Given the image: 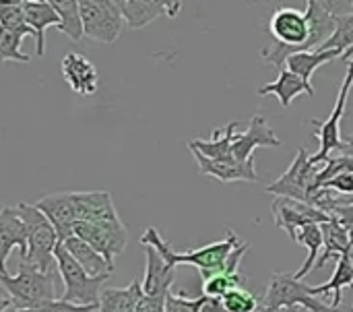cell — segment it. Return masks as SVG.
<instances>
[{"mask_svg":"<svg viewBox=\"0 0 353 312\" xmlns=\"http://www.w3.org/2000/svg\"><path fill=\"white\" fill-rule=\"evenodd\" d=\"M2 312H12V311H8V309H2Z\"/></svg>","mask_w":353,"mask_h":312,"instance_id":"obj_42","label":"cell"},{"mask_svg":"<svg viewBox=\"0 0 353 312\" xmlns=\"http://www.w3.org/2000/svg\"><path fill=\"white\" fill-rule=\"evenodd\" d=\"M353 87V64H347V75L343 79V85L339 89V95H337V104L333 108V112L329 114L327 120H310V124L316 128V137L321 141V149L310 155V162L312 166H319V164H325L329 159V153L331 151H341L343 145H345V139H341V120H343V114H345V106H347V97H350V91Z\"/></svg>","mask_w":353,"mask_h":312,"instance_id":"obj_7","label":"cell"},{"mask_svg":"<svg viewBox=\"0 0 353 312\" xmlns=\"http://www.w3.org/2000/svg\"><path fill=\"white\" fill-rule=\"evenodd\" d=\"M261 147L277 149V147H281V139L275 135V130L269 126V122L261 114H254L250 118L246 130L238 133V137L232 145V153L238 162H250V159H254V151Z\"/></svg>","mask_w":353,"mask_h":312,"instance_id":"obj_12","label":"cell"},{"mask_svg":"<svg viewBox=\"0 0 353 312\" xmlns=\"http://www.w3.org/2000/svg\"><path fill=\"white\" fill-rule=\"evenodd\" d=\"M341 54L339 52H323V50H316V52H302V54H294L288 58L285 62V68L292 70L294 75L302 77L306 83H310L312 75L327 62L331 60H339ZM312 85V83H310Z\"/></svg>","mask_w":353,"mask_h":312,"instance_id":"obj_26","label":"cell"},{"mask_svg":"<svg viewBox=\"0 0 353 312\" xmlns=\"http://www.w3.org/2000/svg\"><path fill=\"white\" fill-rule=\"evenodd\" d=\"M325 188L335 191L337 195H343V197H353V172L339 174V176H337L335 180H331Z\"/></svg>","mask_w":353,"mask_h":312,"instance_id":"obj_36","label":"cell"},{"mask_svg":"<svg viewBox=\"0 0 353 312\" xmlns=\"http://www.w3.org/2000/svg\"><path fill=\"white\" fill-rule=\"evenodd\" d=\"M350 240H352V253H353V228H350Z\"/></svg>","mask_w":353,"mask_h":312,"instance_id":"obj_41","label":"cell"},{"mask_svg":"<svg viewBox=\"0 0 353 312\" xmlns=\"http://www.w3.org/2000/svg\"><path fill=\"white\" fill-rule=\"evenodd\" d=\"M0 29L33 37V29L29 27V23L25 19V10H23L21 0H17V2H2L0 4Z\"/></svg>","mask_w":353,"mask_h":312,"instance_id":"obj_30","label":"cell"},{"mask_svg":"<svg viewBox=\"0 0 353 312\" xmlns=\"http://www.w3.org/2000/svg\"><path fill=\"white\" fill-rule=\"evenodd\" d=\"M343 288H353V263L352 257L345 255L337 261V269H335V275L323 284V286H314V296L321 298V296H329L333 292V306L337 309L341 304V292Z\"/></svg>","mask_w":353,"mask_h":312,"instance_id":"obj_27","label":"cell"},{"mask_svg":"<svg viewBox=\"0 0 353 312\" xmlns=\"http://www.w3.org/2000/svg\"><path fill=\"white\" fill-rule=\"evenodd\" d=\"M350 257H352V263H353V253H352V255H350Z\"/></svg>","mask_w":353,"mask_h":312,"instance_id":"obj_43","label":"cell"},{"mask_svg":"<svg viewBox=\"0 0 353 312\" xmlns=\"http://www.w3.org/2000/svg\"><path fill=\"white\" fill-rule=\"evenodd\" d=\"M298 306L308 312H339L333 304L321 302V298L314 296V286L296 280L294 273H273L271 284L263 296V312H277Z\"/></svg>","mask_w":353,"mask_h":312,"instance_id":"obj_4","label":"cell"},{"mask_svg":"<svg viewBox=\"0 0 353 312\" xmlns=\"http://www.w3.org/2000/svg\"><path fill=\"white\" fill-rule=\"evenodd\" d=\"M52 6L56 8L60 17L58 31L66 33L72 41H81L85 35L83 17H81V2L77 0H52Z\"/></svg>","mask_w":353,"mask_h":312,"instance_id":"obj_28","label":"cell"},{"mask_svg":"<svg viewBox=\"0 0 353 312\" xmlns=\"http://www.w3.org/2000/svg\"><path fill=\"white\" fill-rule=\"evenodd\" d=\"M141 244L143 246H153L163 261L170 267H178V265H192L201 271L203 280H209L213 275L225 273V275H236L240 269V263L244 259V255L250 251V242H240L238 234L232 228H225V238L213 244H207L203 248L190 251V253H176L172 248L170 242H165L157 228L149 226L143 236H141Z\"/></svg>","mask_w":353,"mask_h":312,"instance_id":"obj_1","label":"cell"},{"mask_svg":"<svg viewBox=\"0 0 353 312\" xmlns=\"http://www.w3.org/2000/svg\"><path fill=\"white\" fill-rule=\"evenodd\" d=\"M95 311H97V306H77V304H70V302H66V300L58 298V300L48 302V304H43V306H39V309H35V311H31V312H95Z\"/></svg>","mask_w":353,"mask_h":312,"instance_id":"obj_35","label":"cell"},{"mask_svg":"<svg viewBox=\"0 0 353 312\" xmlns=\"http://www.w3.org/2000/svg\"><path fill=\"white\" fill-rule=\"evenodd\" d=\"M244 282H246V277L240 273H236V275H225V273L213 275L209 280H203V296L223 300L232 290L244 288Z\"/></svg>","mask_w":353,"mask_h":312,"instance_id":"obj_31","label":"cell"},{"mask_svg":"<svg viewBox=\"0 0 353 312\" xmlns=\"http://www.w3.org/2000/svg\"><path fill=\"white\" fill-rule=\"evenodd\" d=\"M56 263H58L60 280L64 282V294L60 298L70 304H77V306H97L99 309V296H101L99 290L110 280V275L91 277L72 259V255L64 248L62 242L56 246Z\"/></svg>","mask_w":353,"mask_h":312,"instance_id":"obj_5","label":"cell"},{"mask_svg":"<svg viewBox=\"0 0 353 312\" xmlns=\"http://www.w3.org/2000/svg\"><path fill=\"white\" fill-rule=\"evenodd\" d=\"M143 251H145V259H147L143 292L149 296H168L172 292V284L176 280V269L170 267L153 246H143Z\"/></svg>","mask_w":353,"mask_h":312,"instance_id":"obj_18","label":"cell"},{"mask_svg":"<svg viewBox=\"0 0 353 312\" xmlns=\"http://www.w3.org/2000/svg\"><path fill=\"white\" fill-rule=\"evenodd\" d=\"M271 213H273V220H275V226L279 230H283L294 242H296V236L302 228L306 226H312V224H329L333 220V215L325 213L323 209L314 207V205H308V203H300V201H294V199H281L277 197L271 205Z\"/></svg>","mask_w":353,"mask_h":312,"instance_id":"obj_9","label":"cell"},{"mask_svg":"<svg viewBox=\"0 0 353 312\" xmlns=\"http://www.w3.org/2000/svg\"><path fill=\"white\" fill-rule=\"evenodd\" d=\"M335 220H339L345 228H353V205H347V207H339L331 213Z\"/></svg>","mask_w":353,"mask_h":312,"instance_id":"obj_37","label":"cell"},{"mask_svg":"<svg viewBox=\"0 0 353 312\" xmlns=\"http://www.w3.org/2000/svg\"><path fill=\"white\" fill-rule=\"evenodd\" d=\"M23 33H14V31H6V29H0V60L2 62H23L27 64L31 60L29 54H25L21 50V43H23Z\"/></svg>","mask_w":353,"mask_h":312,"instance_id":"obj_32","label":"cell"},{"mask_svg":"<svg viewBox=\"0 0 353 312\" xmlns=\"http://www.w3.org/2000/svg\"><path fill=\"white\" fill-rule=\"evenodd\" d=\"M319 174V168L312 166L308 149L300 147L298 155L294 157L292 166L288 168L285 174H281L275 182H271L265 191L269 195H273L275 199H294L300 203H308L310 205V191H312V182Z\"/></svg>","mask_w":353,"mask_h":312,"instance_id":"obj_8","label":"cell"},{"mask_svg":"<svg viewBox=\"0 0 353 312\" xmlns=\"http://www.w3.org/2000/svg\"><path fill=\"white\" fill-rule=\"evenodd\" d=\"M271 93L277 95L281 108H290L292 101H294L298 95H302V93L314 97V87H312L310 83H306L302 77H298V75H294L292 70L285 68V70L279 72L277 81L259 87V95H271Z\"/></svg>","mask_w":353,"mask_h":312,"instance_id":"obj_21","label":"cell"},{"mask_svg":"<svg viewBox=\"0 0 353 312\" xmlns=\"http://www.w3.org/2000/svg\"><path fill=\"white\" fill-rule=\"evenodd\" d=\"M74 205H77L79 222H89V224H116V222H120L114 199L105 191L74 193Z\"/></svg>","mask_w":353,"mask_h":312,"instance_id":"obj_17","label":"cell"},{"mask_svg":"<svg viewBox=\"0 0 353 312\" xmlns=\"http://www.w3.org/2000/svg\"><path fill=\"white\" fill-rule=\"evenodd\" d=\"M120 10L124 17V23L130 29H143L161 14H168L170 19L178 17L182 10V2H163V0H120Z\"/></svg>","mask_w":353,"mask_h":312,"instance_id":"obj_15","label":"cell"},{"mask_svg":"<svg viewBox=\"0 0 353 312\" xmlns=\"http://www.w3.org/2000/svg\"><path fill=\"white\" fill-rule=\"evenodd\" d=\"M19 251L21 261H25L29 251V234L25 222L19 217L14 207H4L0 211V273L8 271L6 263L12 251Z\"/></svg>","mask_w":353,"mask_h":312,"instance_id":"obj_13","label":"cell"},{"mask_svg":"<svg viewBox=\"0 0 353 312\" xmlns=\"http://www.w3.org/2000/svg\"><path fill=\"white\" fill-rule=\"evenodd\" d=\"M207 302V296H196V298H186V294H168L165 300V312H203V306Z\"/></svg>","mask_w":353,"mask_h":312,"instance_id":"obj_34","label":"cell"},{"mask_svg":"<svg viewBox=\"0 0 353 312\" xmlns=\"http://www.w3.org/2000/svg\"><path fill=\"white\" fill-rule=\"evenodd\" d=\"M223 306L228 312H256L263 311V300H259L252 292L246 288H236L232 290L223 300Z\"/></svg>","mask_w":353,"mask_h":312,"instance_id":"obj_33","label":"cell"},{"mask_svg":"<svg viewBox=\"0 0 353 312\" xmlns=\"http://www.w3.org/2000/svg\"><path fill=\"white\" fill-rule=\"evenodd\" d=\"M296 242H298V244H304L306 251H308V257H306L304 265L294 273V277L302 282L310 271H314V267H316V263H319V259H321L319 255H321L323 248H325L323 226H321V224H312V226L302 228V230L298 232V236H296Z\"/></svg>","mask_w":353,"mask_h":312,"instance_id":"obj_25","label":"cell"},{"mask_svg":"<svg viewBox=\"0 0 353 312\" xmlns=\"http://www.w3.org/2000/svg\"><path fill=\"white\" fill-rule=\"evenodd\" d=\"M81 17L85 35L101 43H114L126 25L116 0H81Z\"/></svg>","mask_w":353,"mask_h":312,"instance_id":"obj_6","label":"cell"},{"mask_svg":"<svg viewBox=\"0 0 353 312\" xmlns=\"http://www.w3.org/2000/svg\"><path fill=\"white\" fill-rule=\"evenodd\" d=\"M199 164V172L203 176H211L219 182H259V174L254 168V159L238 162V159H209L199 151H190Z\"/></svg>","mask_w":353,"mask_h":312,"instance_id":"obj_14","label":"cell"},{"mask_svg":"<svg viewBox=\"0 0 353 312\" xmlns=\"http://www.w3.org/2000/svg\"><path fill=\"white\" fill-rule=\"evenodd\" d=\"M64 248L72 255V259L91 275V277H99V275H110L112 273V265L85 240L77 238V236H70L68 240L62 242Z\"/></svg>","mask_w":353,"mask_h":312,"instance_id":"obj_24","label":"cell"},{"mask_svg":"<svg viewBox=\"0 0 353 312\" xmlns=\"http://www.w3.org/2000/svg\"><path fill=\"white\" fill-rule=\"evenodd\" d=\"M35 207L50 220V224L54 226V230H56V234L60 238V242L74 236V226L79 222L77 205H74V193L46 195L35 203Z\"/></svg>","mask_w":353,"mask_h":312,"instance_id":"obj_11","label":"cell"},{"mask_svg":"<svg viewBox=\"0 0 353 312\" xmlns=\"http://www.w3.org/2000/svg\"><path fill=\"white\" fill-rule=\"evenodd\" d=\"M74 236L89 242L112 267H114V259L122 255L128 244V232L122 222H116V224L77 222Z\"/></svg>","mask_w":353,"mask_h":312,"instance_id":"obj_10","label":"cell"},{"mask_svg":"<svg viewBox=\"0 0 353 312\" xmlns=\"http://www.w3.org/2000/svg\"><path fill=\"white\" fill-rule=\"evenodd\" d=\"M240 128V122L234 120L230 124H225L223 128L219 130H213V137L209 141H203V139H194L188 143V149L190 151H199L201 155L209 157V159H236L234 153H232V145L238 137V130Z\"/></svg>","mask_w":353,"mask_h":312,"instance_id":"obj_20","label":"cell"},{"mask_svg":"<svg viewBox=\"0 0 353 312\" xmlns=\"http://www.w3.org/2000/svg\"><path fill=\"white\" fill-rule=\"evenodd\" d=\"M353 48V12L345 17H335V33L321 48L323 52H339L341 56Z\"/></svg>","mask_w":353,"mask_h":312,"instance_id":"obj_29","label":"cell"},{"mask_svg":"<svg viewBox=\"0 0 353 312\" xmlns=\"http://www.w3.org/2000/svg\"><path fill=\"white\" fill-rule=\"evenodd\" d=\"M277 312H308V311H306V309H300V306H298V309H283V311H277Z\"/></svg>","mask_w":353,"mask_h":312,"instance_id":"obj_40","label":"cell"},{"mask_svg":"<svg viewBox=\"0 0 353 312\" xmlns=\"http://www.w3.org/2000/svg\"><path fill=\"white\" fill-rule=\"evenodd\" d=\"M339 60H341V62H347V64H353V48L350 52H345Z\"/></svg>","mask_w":353,"mask_h":312,"instance_id":"obj_39","label":"cell"},{"mask_svg":"<svg viewBox=\"0 0 353 312\" xmlns=\"http://www.w3.org/2000/svg\"><path fill=\"white\" fill-rule=\"evenodd\" d=\"M62 75L68 87L79 95H93L99 89V72L85 54L68 52L62 58Z\"/></svg>","mask_w":353,"mask_h":312,"instance_id":"obj_16","label":"cell"},{"mask_svg":"<svg viewBox=\"0 0 353 312\" xmlns=\"http://www.w3.org/2000/svg\"><path fill=\"white\" fill-rule=\"evenodd\" d=\"M56 280L58 275L41 273L27 263L19 265L17 275L2 271L0 273V284L4 290L2 309H8L12 312H31L48 302L58 300Z\"/></svg>","mask_w":353,"mask_h":312,"instance_id":"obj_2","label":"cell"},{"mask_svg":"<svg viewBox=\"0 0 353 312\" xmlns=\"http://www.w3.org/2000/svg\"><path fill=\"white\" fill-rule=\"evenodd\" d=\"M95 312H99V311H95Z\"/></svg>","mask_w":353,"mask_h":312,"instance_id":"obj_44","label":"cell"},{"mask_svg":"<svg viewBox=\"0 0 353 312\" xmlns=\"http://www.w3.org/2000/svg\"><path fill=\"white\" fill-rule=\"evenodd\" d=\"M23 10H25V19L29 23V27L33 29V37H35V52L37 56L46 54V29L48 27H56L60 25V17L56 12V8L52 6V0H21Z\"/></svg>","mask_w":353,"mask_h":312,"instance_id":"obj_19","label":"cell"},{"mask_svg":"<svg viewBox=\"0 0 353 312\" xmlns=\"http://www.w3.org/2000/svg\"><path fill=\"white\" fill-rule=\"evenodd\" d=\"M325 234V248L314 269H323L329 259H341L345 255H352V240H350V228H345L339 220H331L329 224H323Z\"/></svg>","mask_w":353,"mask_h":312,"instance_id":"obj_23","label":"cell"},{"mask_svg":"<svg viewBox=\"0 0 353 312\" xmlns=\"http://www.w3.org/2000/svg\"><path fill=\"white\" fill-rule=\"evenodd\" d=\"M143 282L132 280L126 288H110L99 296V312H137L143 300Z\"/></svg>","mask_w":353,"mask_h":312,"instance_id":"obj_22","label":"cell"},{"mask_svg":"<svg viewBox=\"0 0 353 312\" xmlns=\"http://www.w3.org/2000/svg\"><path fill=\"white\" fill-rule=\"evenodd\" d=\"M341 155H350V157H353V135L345 139V145H343V149H341Z\"/></svg>","mask_w":353,"mask_h":312,"instance_id":"obj_38","label":"cell"},{"mask_svg":"<svg viewBox=\"0 0 353 312\" xmlns=\"http://www.w3.org/2000/svg\"><path fill=\"white\" fill-rule=\"evenodd\" d=\"M14 209L19 217L25 222L27 234H29V251H27L25 261L21 263H27L41 273L60 275L58 263H56V246L60 244V238L54 226L50 224V220L35 207V203L33 205L19 203Z\"/></svg>","mask_w":353,"mask_h":312,"instance_id":"obj_3","label":"cell"}]
</instances>
